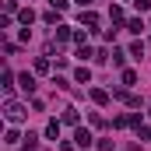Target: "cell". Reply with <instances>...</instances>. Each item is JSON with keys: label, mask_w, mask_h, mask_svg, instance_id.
<instances>
[{"label": "cell", "mask_w": 151, "mask_h": 151, "mask_svg": "<svg viewBox=\"0 0 151 151\" xmlns=\"http://www.w3.org/2000/svg\"><path fill=\"white\" fill-rule=\"evenodd\" d=\"M123 84H137V74L134 70H123Z\"/></svg>", "instance_id": "cell-15"}, {"label": "cell", "mask_w": 151, "mask_h": 151, "mask_svg": "<svg viewBox=\"0 0 151 151\" xmlns=\"http://www.w3.org/2000/svg\"><path fill=\"white\" fill-rule=\"evenodd\" d=\"M91 99H95L99 106H106V102H109V91H102V88H95V91H91Z\"/></svg>", "instance_id": "cell-5"}, {"label": "cell", "mask_w": 151, "mask_h": 151, "mask_svg": "<svg viewBox=\"0 0 151 151\" xmlns=\"http://www.w3.org/2000/svg\"><path fill=\"white\" fill-rule=\"evenodd\" d=\"M18 81H21V88H25L28 95L35 91V77H32V74H21V77H18Z\"/></svg>", "instance_id": "cell-4"}, {"label": "cell", "mask_w": 151, "mask_h": 151, "mask_svg": "<svg viewBox=\"0 0 151 151\" xmlns=\"http://www.w3.org/2000/svg\"><path fill=\"white\" fill-rule=\"evenodd\" d=\"M49 4H53L56 11H63V7H67V0H49Z\"/></svg>", "instance_id": "cell-18"}, {"label": "cell", "mask_w": 151, "mask_h": 151, "mask_svg": "<svg viewBox=\"0 0 151 151\" xmlns=\"http://www.w3.org/2000/svg\"><path fill=\"white\" fill-rule=\"evenodd\" d=\"M56 134H60V123L49 119V123H46V137H56Z\"/></svg>", "instance_id": "cell-7"}, {"label": "cell", "mask_w": 151, "mask_h": 151, "mask_svg": "<svg viewBox=\"0 0 151 151\" xmlns=\"http://www.w3.org/2000/svg\"><path fill=\"white\" fill-rule=\"evenodd\" d=\"M130 56H137V60H141V56H144V46H141V42H134V46H130Z\"/></svg>", "instance_id": "cell-12"}, {"label": "cell", "mask_w": 151, "mask_h": 151, "mask_svg": "<svg viewBox=\"0 0 151 151\" xmlns=\"http://www.w3.org/2000/svg\"><path fill=\"white\" fill-rule=\"evenodd\" d=\"M18 18H21V21H25V25H32V18H35V11H32V7H25V11H21V14H18Z\"/></svg>", "instance_id": "cell-9"}, {"label": "cell", "mask_w": 151, "mask_h": 151, "mask_svg": "<svg viewBox=\"0 0 151 151\" xmlns=\"http://www.w3.org/2000/svg\"><path fill=\"white\" fill-rule=\"evenodd\" d=\"M0 84H4V91H11V88H14V74H11V70H4V77H0Z\"/></svg>", "instance_id": "cell-6"}, {"label": "cell", "mask_w": 151, "mask_h": 151, "mask_svg": "<svg viewBox=\"0 0 151 151\" xmlns=\"http://www.w3.org/2000/svg\"><path fill=\"white\" fill-rule=\"evenodd\" d=\"M74 77L81 81V84H88V77H91V74H88V67H77V70H74Z\"/></svg>", "instance_id": "cell-8"}, {"label": "cell", "mask_w": 151, "mask_h": 151, "mask_svg": "<svg viewBox=\"0 0 151 151\" xmlns=\"http://www.w3.org/2000/svg\"><path fill=\"white\" fill-rule=\"evenodd\" d=\"M70 39V28H56V42H67Z\"/></svg>", "instance_id": "cell-13"}, {"label": "cell", "mask_w": 151, "mask_h": 151, "mask_svg": "<svg viewBox=\"0 0 151 151\" xmlns=\"http://www.w3.org/2000/svg\"><path fill=\"white\" fill-rule=\"evenodd\" d=\"M123 60H127V53H119V49H113V63H116V67H123Z\"/></svg>", "instance_id": "cell-14"}, {"label": "cell", "mask_w": 151, "mask_h": 151, "mask_svg": "<svg viewBox=\"0 0 151 151\" xmlns=\"http://www.w3.org/2000/svg\"><path fill=\"white\" fill-rule=\"evenodd\" d=\"M77 4H81V7H88V4H91V0H77Z\"/></svg>", "instance_id": "cell-19"}, {"label": "cell", "mask_w": 151, "mask_h": 151, "mask_svg": "<svg viewBox=\"0 0 151 151\" xmlns=\"http://www.w3.org/2000/svg\"><path fill=\"white\" fill-rule=\"evenodd\" d=\"M74 141H77V148H88V144H91V134H88V130H77Z\"/></svg>", "instance_id": "cell-3"}, {"label": "cell", "mask_w": 151, "mask_h": 151, "mask_svg": "<svg viewBox=\"0 0 151 151\" xmlns=\"http://www.w3.org/2000/svg\"><path fill=\"white\" fill-rule=\"evenodd\" d=\"M35 144H39V137H35V134H25V151H32Z\"/></svg>", "instance_id": "cell-10"}, {"label": "cell", "mask_w": 151, "mask_h": 151, "mask_svg": "<svg viewBox=\"0 0 151 151\" xmlns=\"http://www.w3.org/2000/svg\"><path fill=\"white\" fill-rule=\"evenodd\" d=\"M81 25H88V28H99V14H91V11H81Z\"/></svg>", "instance_id": "cell-2"}, {"label": "cell", "mask_w": 151, "mask_h": 151, "mask_svg": "<svg viewBox=\"0 0 151 151\" xmlns=\"http://www.w3.org/2000/svg\"><path fill=\"white\" fill-rule=\"evenodd\" d=\"M63 123H77V109H63Z\"/></svg>", "instance_id": "cell-11"}, {"label": "cell", "mask_w": 151, "mask_h": 151, "mask_svg": "<svg viewBox=\"0 0 151 151\" xmlns=\"http://www.w3.org/2000/svg\"><path fill=\"white\" fill-rule=\"evenodd\" d=\"M14 7H18V0H4V11H7V14H11Z\"/></svg>", "instance_id": "cell-16"}, {"label": "cell", "mask_w": 151, "mask_h": 151, "mask_svg": "<svg viewBox=\"0 0 151 151\" xmlns=\"http://www.w3.org/2000/svg\"><path fill=\"white\" fill-rule=\"evenodd\" d=\"M4 116H7L11 123H21V119H25V106L14 102V99H7V102H4Z\"/></svg>", "instance_id": "cell-1"}, {"label": "cell", "mask_w": 151, "mask_h": 151, "mask_svg": "<svg viewBox=\"0 0 151 151\" xmlns=\"http://www.w3.org/2000/svg\"><path fill=\"white\" fill-rule=\"evenodd\" d=\"M134 4H137V11H148L151 7V0H134Z\"/></svg>", "instance_id": "cell-17"}]
</instances>
